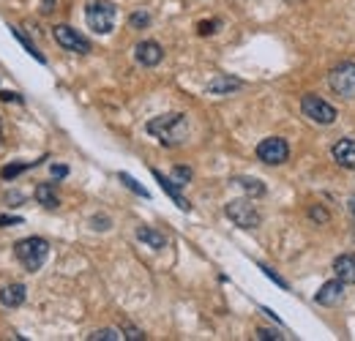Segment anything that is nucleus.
Returning <instances> with one entry per match:
<instances>
[{"mask_svg":"<svg viewBox=\"0 0 355 341\" xmlns=\"http://www.w3.org/2000/svg\"><path fill=\"white\" fill-rule=\"evenodd\" d=\"M8 30H11V33H14V39H17V41H19V44H22L25 50H28V55H33V58H36L39 63H47V58H44L41 52H39V47H36V44H33V41H30V39H28V36H25V33L19 30V28H8Z\"/></svg>","mask_w":355,"mask_h":341,"instance_id":"19","label":"nucleus"},{"mask_svg":"<svg viewBox=\"0 0 355 341\" xmlns=\"http://www.w3.org/2000/svg\"><path fill=\"white\" fill-rule=\"evenodd\" d=\"M347 207H350V213H353V218H355V197H350V203H347Z\"/></svg>","mask_w":355,"mask_h":341,"instance_id":"35","label":"nucleus"},{"mask_svg":"<svg viewBox=\"0 0 355 341\" xmlns=\"http://www.w3.org/2000/svg\"><path fill=\"white\" fill-rule=\"evenodd\" d=\"M328 85L336 96H353L355 93V63L345 61L328 71Z\"/></svg>","mask_w":355,"mask_h":341,"instance_id":"8","label":"nucleus"},{"mask_svg":"<svg viewBox=\"0 0 355 341\" xmlns=\"http://www.w3.org/2000/svg\"><path fill=\"white\" fill-rule=\"evenodd\" d=\"M232 183L238 186V189H243L246 192V197H263L265 194V183L263 180H257V178H232Z\"/></svg>","mask_w":355,"mask_h":341,"instance_id":"18","label":"nucleus"},{"mask_svg":"<svg viewBox=\"0 0 355 341\" xmlns=\"http://www.w3.org/2000/svg\"><path fill=\"white\" fill-rule=\"evenodd\" d=\"M25 298H28V289H25V284H19V281L6 284V287L0 289V306H3V309H17V306L25 303Z\"/></svg>","mask_w":355,"mask_h":341,"instance_id":"14","label":"nucleus"},{"mask_svg":"<svg viewBox=\"0 0 355 341\" xmlns=\"http://www.w3.org/2000/svg\"><path fill=\"white\" fill-rule=\"evenodd\" d=\"M11 224H25L22 216H0V227H11Z\"/></svg>","mask_w":355,"mask_h":341,"instance_id":"32","label":"nucleus"},{"mask_svg":"<svg viewBox=\"0 0 355 341\" xmlns=\"http://www.w3.org/2000/svg\"><path fill=\"white\" fill-rule=\"evenodd\" d=\"M145 132L150 136H156L164 147H175L181 142H186L189 136V121L183 112H167V115H159L153 121H148Z\"/></svg>","mask_w":355,"mask_h":341,"instance_id":"1","label":"nucleus"},{"mask_svg":"<svg viewBox=\"0 0 355 341\" xmlns=\"http://www.w3.org/2000/svg\"><path fill=\"white\" fill-rule=\"evenodd\" d=\"M257 339H263V341H279L284 339L279 331H271V328H257Z\"/></svg>","mask_w":355,"mask_h":341,"instance_id":"28","label":"nucleus"},{"mask_svg":"<svg viewBox=\"0 0 355 341\" xmlns=\"http://www.w3.org/2000/svg\"><path fill=\"white\" fill-rule=\"evenodd\" d=\"M260 271L265 273V276H268V278H271V281H276V284H279V287H282V289H290V284H287V281H284L282 276H279V273L276 271H271V268H268V265H260Z\"/></svg>","mask_w":355,"mask_h":341,"instance_id":"29","label":"nucleus"},{"mask_svg":"<svg viewBox=\"0 0 355 341\" xmlns=\"http://www.w3.org/2000/svg\"><path fill=\"white\" fill-rule=\"evenodd\" d=\"M342 300H345V281H342V278L325 281V284L317 289V295H314V303H317V306H325V309H334V306H339Z\"/></svg>","mask_w":355,"mask_h":341,"instance_id":"9","label":"nucleus"},{"mask_svg":"<svg viewBox=\"0 0 355 341\" xmlns=\"http://www.w3.org/2000/svg\"><path fill=\"white\" fill-rule=\"evenodd\" d=\"M0 99H3V101H17V104H22L19 93H6V90H3V93H0Z\"/></svg>","mask_w":355,"mask_h":341,"instance_id":"33","label":"nucleus"},{"mask_svg":"<svg viewBox=\"0 0 355 341\" xmlns=\"http://www.w3.org/2000/svg\"><path fill=\"white\" fill-rule=\"evenodd\" d=\"M134 61L145 68H153L164 61V50H161V44H156V41H140V44L134 47Z\"/></svg>","mask_w":355,"mask_h":341,"instance_id":"10","label":"nucleus"},{"mask_svg":"<svg viewBox=\"0 0 355 341\" xmlns=\"http://www.w3.org/2000/svg\"><path fill=\"white\" fill-rule=\"evenodd\" d=\"M47 254H50V243L44 238H22L14 243V257L30 273H36L47 262Z\"/></svg>","mask_w":355,"mask_h":341,"instance_id":"3","label":"nucleus"},{"mask_svg":"<svg viewBox=\"0 0 355 341\" xmlns=\"http://www.w3.org/2000/svg\"><path fill=\"white\" fill-rule=\"evenodd\" d=\"M123 339V331L121 328H101V331H93L88 341H121Z\"/></svg>","mask_w":355,"mask_h":341,"instance_id":"22","label":"nucleus"},{"mask_svg":"<svg viewBox=\"0 0 355 341\" xmlns=\"http://www.w3.org/2000/svg\"><path fill=\"white\" fill-rule=\"evenodd\" d=\"M121 331H123V339H129V341L145 339V333H142L140 328H134V325H129V322H123V325H121Z\"/></svg>","mask_w":355,"mask_h":341,"instance_id":"26","label":"nucleus"},{"mask_svg":"<svg viewBox=\"0 0 355 341\" xmlns=\"http://www.w3.org/2000/svg\"><path fill=\"white\" fill-rule=\"evenodd\" d=\"M50 172H52V178H55V180H63V178L69 175V167H66V164H52V169H50Z\"/></svg>","mask_w":355,"mask_h":341,"instance_id":"30","label":"nucleus"},{"mask_svg":"<svg viewBox=\"0 0 355 341\" xmlns=\"http://www.w3.org/2000/svg\"><path fill=\"white\" fill-rule=\"evenodd\" d=\"M219 28H221L219 19H208V22H200V25H197V33H200V36H213Z\"/></svg>","mask_w":355,"mask_h":341,"instance_id":"27","label":"nucleus"},{"mask_svg":"<svg viewBox=\"0 0 355 341\" xmlns=\"http://www.w3.org/2000/svg\"><path fill=\"white\" fill-rule=\"evenodd\" d=\"M150 172H153V178L159 180V186L164 189V194H167V197H170L172 203L178 205V207H181L183 213H189V210H192V203H189V200H186V197L181 194V186H178V183H175L172 178H167V175H161L159 169H150Z\"/></svg>","mask_w":355,"mask_h":341,"instance_id":"12","label":"nucleus"},{"mask_svg":"<svg viewBox=\"0 0 355 341\" xmlns=\"http://www.w3.org/2000/svg\"><path fill=\"white\" fill-rule=\"evenodd\" d=\"M170 178L183 189V186H189V180H192V169H189V167H175Z\"/></svg>","mask_w":355,"mask_h":341,"instance_id":"24","label":"nucleus"},{"mask_svg":"<svg viewBox=\"0 0 355 341\" xmlns=\"http://www.w3.org/2000/svg\"><path fill=\"white\" fill-rule=\"evenodd\" d=\"M52 8H55V0H41V11H44V14H50Z\"/></svg>","mask_w":355,"mask_h":341,"instance_id":"34","label":"nucleus"},{"mask_svg":"<svg viewBox=\"0 0 355 341\" xmlns=\"http://www.w3.org/2000/svg\"><path fill=\"white\" fill-rule=\"evenodd\" d=\"M0 139H3V121H0Z\"/></svg>","mask_w":355,"mask_h":341,"instance_id":"36","label":"nucleus"},{"mask_svg":"<svg viewBox=\"0 0 355 341\" xmlns=\"http://www.w3.org/2000/svg\"><path fill=\"white\" fill-rule=\"evenodd\" d=\"M309 218H312L314 224H328V221H331V213H328L323 205H312V207H309Z\"/></svg>","mask_w":355,"mask_h":341,"instance_id":"23","label":"nucleus"},{"mask_svg":"<svg viewBox=\"0 0 355 341\" xmlns=\"http://www.w3.org/2000/svg\"><path fill=\"white\" fill-rule=\"evenodd\" d=\"M90 224H93V229H101V232L110 229V218H107V216H93Z\"/></svg>","mask_w":355,"mask_h":341,"instance_id":"31","label":"nucleus"},{"mask_svg":"<svg viewBox=\"0 0 355 341\" xmlns=\"http://www.w3.org/2000/svg\"><path fill=\"white\" fill-rule=\"evenodd\" d=\"M257 158L268 167H279V164H287L290 158V145L282 136H265L260 145H257Z\"/></svg>","mask_w":355,"mask_h":341,"instance_id":"6","label":"nucleus"},{"mask_svg":"<svg viewBox=\"0 0 355 341\" xmlns=\"http://www.w3.org/2000/svg\"><path fill=\"white\" fill-rule=\"evenodd\" d=\"M36 203L47 207V210H55V207H61V197H58L52 183H39L36 186Z\"/></svg>","mask_w":355,"mask_h":341,"instance_id":"17","label":"nucleus"},{"mask_svg":"<svg viewBox=\"0 0 355 341\" xmlns=\"http://www.w3.org/2000/svg\"><path fill=\"white\" fill-rule=\"evenodd\" d=\"M301 112H303V118H309V121L317 123V126H334L336 118H339L336 107H331V104H328L325 99H320L317 93H306V96L301 99Z\"/></svg>","mask_w":355,"mask_h":341,"instance_id":"5","label":"nucleus"},{"mask_svg":"<svg viewBox=\"0 0 355 341\" xmlns=\"http://www.w3.org/2000/svg\"><path fill=\"white\" fill-rule=\"evenodd\" d=\"M137 240L145 243L148 249H153V251H161V249L167 246V235H161V232L153 229V227H137Z\"/></svg>","mask_w":355,"mask_h":341,"instance_id":"16","label":"nucleus"},{"mask_svg":"<svg viewBox=\"0 0 355 341\" xmlns=\"http://www.w3.org/2000/svg\"><path fill=\"white\" fill-rule=\"evenodd\" d=\"M334 273H336V278H342L345 284H355V251L339 254V257L334 260Z\"/></svg>","mask_w":355,"mask_h":341,"instance_id":"15","label":"nucleus"},{"mask_svg":"<svg viewBox=\"0 0 355 341\" xmlns=\"http://www.w3.org/2000/svg\"><path fill=\"white\" fill-rule=\"evenodd\" d=\"M241 87H243V79H238L232 74H216L211 82L205 85V93L208 96H230V93L241 90Z\"/></svg>","mask_w":355,"mask_h":341,"instance_id":"11","label":"nucleus"},{"mask_svg":"<svg viewBox=\"0 0 355 341\" xmlns=\"http://www.w3.org/2000/svg\"><path fill=\"white\" fill-rule=\"evenodd\" d=\"M118 180H121V183H123L129 192H134L137 197H142V200H150V192H148L145 186H140V183H137V180H134L129 172H118Z\"/></svg>","mask_w":355,"mask_h":341,"instance_id":"21","label":"nucleus"},{"mask_svg":"<svg viewBox=\"0 0 355 341\" xmlns=\"http://www.w3.org/2000/svg\"><path fill=\"white\" fill-rule=\"evenodd\" d=\"M224 216L241 227V229H257L263 224V213L257 210V205L252 203V197L246 200H232V203L224 205Z\"/></svg>","mask_w":355,"mask_h":341,"instance_id":"4","label":"nucleus"},{"mask_svg":"<svg viewBox=\"0 0 355 341\" xmlns=\"http://www.w3.org/2000/svg\"><path fill=\"white\" fill-rule=\"evenodd\" d=\"M331 156L339 167L345 169H353L355 172V139H339L334 147H331Z\"/></svg>","mask_w":355,"mask_h":341,"instance_id":"13","label":"nucleus"},{"mask_svg":"<svg viewBox=\"0 0 355 341\" xmlns=\"http://www.w3.org/2000/svg\"><path fill=\"white\" fill-rule=\"evenodd\" d=\"M52 36H55V41L66 50V52H77V55H88L93 47H90V41L79 33V30H74L71 25H55L52 28Z\"/></svg>","mask_w":355,"mask_h":341,"instance_id":"7","label":"nucleus"},{"mask_svg":"<svg viewBox=\"0 0 355 341\" xmlns=\"http://www.w3.org/2000/svg\"><path fill=\"white\" fill-rule=\"evenodd\" d=\"M39 161H17V164H6L3 169H0V178L3 180H14L17 175H22L25 169H33Z\"/></svg>","mask_w":355,"mask_h":341,"instance_id":"20","label":"nucleus"},{"mask_svg":"<svg viewBox=\"0 0 355 341\" xmlns=\"http://www.w3.org/2000/svg\"><path fill=\"white\" fill-rule=\"evenodd\" d=\"M129 25H132V28H137V30H140V28H148V25H150V14H148V11H134V14H132V17H129Z\"/></svg>","mask_w":355,"mask_h":341,"instance_id":"25","label":"nucleus"},{"mask_svg":"<svg viewBox=\"0 0 355 341\" xmlns=\"http://www.w3.org/2000/svg\"><path fill=\"white\" fill-rule=\"evenodd\" d=\"M85 22L93 33L110 36L118 22V8L112 0H88L85 3Z\"/></svg>","mask_w":355,"mask_h":341,"instance_id":"2","label":"nucleus"}]
</instances>
